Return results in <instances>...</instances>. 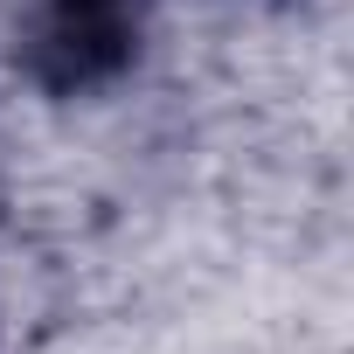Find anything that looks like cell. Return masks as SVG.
<instances>
[{"mask_svg": "<svg viewBox=\"0 0 354 354\" xmlns=\"http://www.w3.org/2000/svg\"><path fill=\"white\" fill-rule=\"evenodd\" d=\"M146 21H153V0H35L21 63L42 91L77 97L132 70Z\"/></svg>", "mask_w": 354, "mask_h": 354, "instance_id": "cell-1", "label": "cell"}]
</instances>
